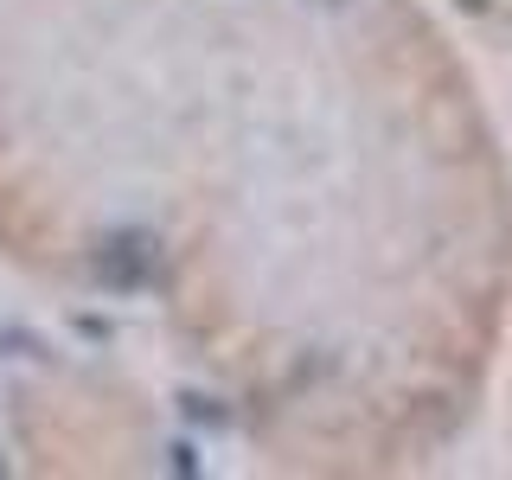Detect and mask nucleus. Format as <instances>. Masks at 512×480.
<instances>
[{"label":"nucleus","mask_w":512,"mask_h":480,"mask_svg":"<svg viewBox=\"0 0 512 480\" xmlns=\"http://www.w3.org/2000/svg\"><path fill=\"white\" fill-rule=\"evenodd\" d=\"M506 359H512V346H506ZM506 404H512V384H506Z\"/></svg>","instance_id":"nucleus-2"},{"label":"nucleus","mask_w":512,"mask_h":480,"mask_svg":"<svg viewBox=\"0 0 512 480\" xmlns=\"http://www.w3.org/2000/svg\"><path fill=\"white\" fill-rule=\"evenodd\" d=\"M442 13H455V20L468 26H487V32H512V0H436Z\"/></svg>","instance_id":"nucleus-1"}]
</instances>
